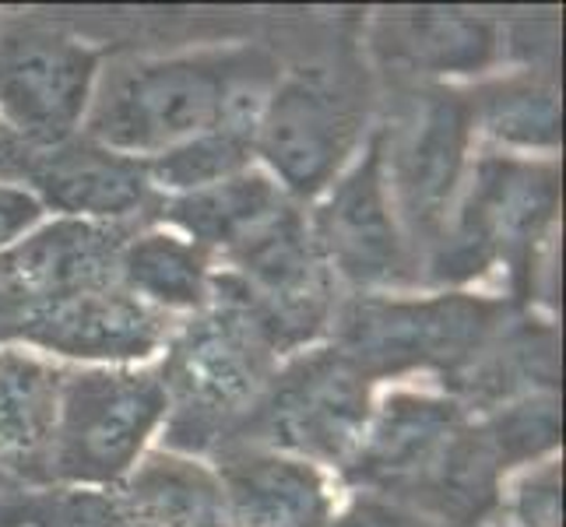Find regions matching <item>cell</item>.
<instances>
[{"label": "cell", "mask_w": 566, "mask_h": 527, "mask_svg": "<svg viewBox=\"0 0 566 527\" xmlns=\"http://www.w3.org/2000/svg\"><path fill=\"white\" fill-rule=\"evenodd\" d=\"M506 320V303L468 292L426 299L359 296L335 314V348L363 377L387 380L416 369H440L443 380L464 369L490 345Z\"/></svg>", "instance_id": "5b68a950"}, {"label": "cell", "mask_w": 566, "mask_h": 527, "mask_svg": "<svg viewBox=\"0 0 566 527\" xmlns=\"http://www.w3.org/2000/svg\"><path fill=\"white\" fill-rule=\"evenodd\" d=\"M169 412L159 369L88 366L64 377L53 485L113 489L142 461Z\"/></svg>", "instance_id": "52a82bcc"}, {"label": "cell", "mask_w": 566, "mask_h": 527, "mask_svg": "<svg viewBox=\"0 0 566 527\" xmlns=\"http://www.w3.org/2000/svg\"><path fill=\"white\" fill-rule=\"evenodd\" d=\"M25 190L46 211L61 219L130 225L134 219H155L159 193L151 190L142 159L109 151L92 138H71L43 151H32L25 169Z\"/></svg>", "instance_id": "7c38bea8"}, {"label": "cell", "mask_w": 566, "mask_h": 527, "mask_svg": "<svg viewBox=\"0 0 566 527\" xmlns=\"http://www.w3.org/2000/svg\"><path fill=\"white\" fill-rule=\"evenodd\" d=\"M327 527H437L422 520L419 514L405 510V506L390 503V499H380V496H363L348 506L345 514L331 517Z\"/></svg>", "instance_id": "d4e9b609"}, {"label": "cell", "mask_w": 566, "mask_h": 527, "mask_svg": "<svg viewBox=\"0 0 566 527\" xmlns=\"http://www.w3.org/2000/svg\"><path fill=\"white\" fill-rule=\"evenodd\" d=\"M120 288L159 314H201L211 303V257L177 232H134L120 253Z\"/></svg>", "instance_id": "ffe728a7"}, {"label": "cell", "mask_w": 566, "mask_h": 527, "mask_svg": "<svg viewBox=\"0 0 566 527\" xmlns=\"http://www.w3.org/2000/svg\"><path fill=\"white\" fill-rule=\"evenodd\" d=\"M214 475L232 527H327L335 517L327 478L310 461L258 446H219Z\"/></svg>", "instance_id": "9a60e30c"}, {"label": "cell", "mask_w": 566, "mask_h": 527, "mask_svg": "<svg viewBox=\"0 0 566 527\" xmlns=\"http://www.w3.org/2000/svg\"><path fill=\"white\" fill-rule=\"evenodd\" d=\"M380 134L390 204L412 253L433 250L451 219L454 193L475 134L472 99L443 85H419L398 103Z\"/></svg>", "instance_id": "ba28073f"}, {"label": "cell", "mask_w": 566, "mask_h": 527, "mask_svg": "<svg viewBox=\"0 0 566 527\" xmlns=\"http://www.w3.org/2000/svg\"><path fill=\"white\" fill-rule=\"evenodd\" d=\"M103 53L39 18L0 22V120L32 151L82 130Z\"/></svg>", "instance_id": "30bf717a"}, {"label": "cell", "mask_w": 566, "mask_h": 527, "mask_svg": "<svg viewBox=\"0 0 566 527\" xmlns=\"http://www.w3.org/2000/svg\"><path fill=\"white\" fill-rule=\"evenodd\" d=\"M464 425L468 415L458 398L398 390L374 408L356 457L345 464V478L374 489L369 496L401 503Z\"/></svg>", "instance_id": "5bb4252c"}, {"label": "cell", "mask_w": 566, "mask_h": 527, "mask_svg": "<svg viewBox=\"0 0 566 527\" xmlns=\"http://www.w3.org/2000/svg\"><path fill=\"white\" fill-rule=\"evenodd\" d=\"M113 503L130 527H232L214 467L172 451L134 464Z\"/></svg>", "instance_id": "e0dca14e"}, {"label": "cell", "mask_w": 566, "mask_h": 527, "mask_svg": "<svg viewBox=\"0 0 566 527\" xmlns=\"http://www.w3.org/2000/svg\"><path fill=\"white\" fill-rule=\"evenodd\" d=\"M321 198L324 201L310 219V229L331 275L356 288H390L408 282L416 253L405 240L387 193L380 134L366 141V148Z\"/></svg>", "instance_id": "8fae6325"}, {"label": "cell", "mask_w": 566, "mask_h": 527, "mask_svg": "<svg viewBox=\"0 0 566 527\" xmlns=\"http://www.w3.org/2000/svg\"><path fill=\"white\" fill-rule=\"evenodd\" d=\"M130 225L53 219L0 253V292L18 303H50L120 285Z\"/></svg>", "instance_id": "4fadbf2b"}, {"label": "cell", "mask_w": 566, "mask_h": 527, "mask_svg": "<svg viewBox=\"0 0 566 527\" xmlns=\"http://www.w3.org/2000/svg\"><path fill=\"white\" fill-rule=\"evenodd\" d=\"M493 451L503 464V472L517 461H532L542 451L559 443V404L553 394H528L517 404H506L493 415L490 425H482Z\"/></svg>", "instance_id": "603a6c76"}, {"label": "cell", "mask_w": 566, "mask_h": 527, "mask_svg": "<svg viewBox=\"0 0 566 527\" xmlns=\"http://www.w3.org/2000/svg\"><path fill=\"white\" fill-rule=\"evenodd\" d=\"M253 130L250 124H222L198 138L145 162L148 183L159 198H184V193L205 190L240 176L253 162Z\"/></svg>", "instance_id": "44dd1931"}, {"label": "cell", "mask_w": 566, "mask_h": 527, "mask_svg": "<svg viewBox=\"0 0 566 527\" xmlns=\"http://www.w3.org/2000/svg\"><path fill=\"white\" fill-rule=\"evenodd\" d=\"M222 261L226 271L211 275V299L247 314L279 359L314 345L335 320V275L296 201Z\"/></svg>", "instance_id": "3957f363"}, {"label": "cell", "mask_w": 566, "mask_h": 527, "mask_svg": "<svg viewBox=\"0 0 566 527\" xmlns=\"http://www.w3.org/2000/svg\"><path fill=\"white\" fill-rule=\"evenodd\" d=\"M556 201L559 176L553 166L503 155L482 159L458 214L447 219L440 240L429 250V278L461 285L496 264L524 261L549 225Z\"/></svg>", "instance_id": "9c48e42d"}, {"label": "cell", "mask_w": 566, "mask_h": 527, "mask_svg": "<svg viewBox=\"0 0 566 527\" xmlns=\"http://www.w3.org/2000/svg\"><path fill=\"white\" fill-rule=\"evenodd\" d=\"M279 356L247 314L211 299L169 345L159 366L169 412L163 422L166 451L208 454L237 425L268 380Z\"/></svg>", "instance_id": "7a4b0ae2"}, {"label": "cell", "mask_w": 566, "mask_h": 527, "mask_svg": "<svg viewBox=\"0 0 566 527\" xmlns=\"http://www.w3.org/2000/svg\"><path fill=\"white\" fill-rule=\"evenodd\" d=\"M64 377L67 369L39 351L0 345V475L39 489L53 485Z\"/></svg>", "instance_id": "2e32d148"}, {"label": "cell", "mask_w": 566, "mask_h": 527, "mask_svg": "<svg viewBox=\"0 0 566 527\" xmlns=\"http://www.w3.org/2000/svg\"><path fill=\"white\" fill-rule=\"evenodd\" d=\"M32 148L0 120V183H25Z\"/></svg>", "instance_id": "484cf974"}, {"label": "cell", "mask_w": 566, "mask_h": 527, "mask_svg": "<svg viewBox=\"0 0 566 527\" xmlns=\"http://www.w3.org/2000/svg\"><path fill=\"white\" fill-rule=\"evenodd\" d=\"M279 82L261 50H201L120 64L95 82L85 138L130 159H155L222 124L258 127Z\"/></svg>", "instance_id": "6da1fadb"}, {"label": "cell", "mask_w": 566, "mask_h": 527, "mask_svg": "<svg viewBox=\"0 0 566 527\" xmlns=\"http://www.w3.org/2000/svg\"><path fill=\"white\" fill-rule=\"evenodd\" d=\"M292 204L289 193L261 169H247L229 180L184 193V198H163L155 208V222L172 225L177 236L201 246L208 257L240 246L247 236H253L264 222Z\"/></svg>", "instance_id": "ac0fdd59"}, {"label": "cell", "mask_w": 566, "mask_h": 527, "mask_svg": "<svg viewBox=\"0 0 566 527\" xmlns=\"http://www.w3.org/2000/svg\"><path fill=\"white\" fill-rule=\"evenodd\" d=\"M366 88L353 71L300 67L279 77L253 130V155L292 201H317L359 155Z\"/></svg>", "instance_id": "8992f818"}, {"label": "cell", "mask_w": 566, "mask_h": 527, "mask_svg": "<svg viewBox=\"0 0 566 527\" xmlns=\"http://www.w3.org/2000/svg\"><path fill=\"white\" fill-rule=\"evenodd\" d=\"M374 419V380L335 345L296 351L219 446H258L345 467ZM214 446V451H219Z\"/></svg>", "instance_id": "277c9868"}, {"label": "cell", "mask_w": 566, "mask_h": 527, "mask_svg": "<svg viewBox=\"0 0 566 527\" xmlns=\"http://www.w3.org/2000/svg\"><path fill=\"white\" fill-rule=\"evenodd\" d=\"M475 124L511 148L553 151L563 138V109L559 95L538 82H503L490 88L482 99H472Z\"/></svg>", "instance_id": "7402d4cb"}, {"label": "cell", "mask_w": 566, "mask_h": 527, "mask_svg": "<svg viewBox=\"0 0 566 527\" xmlns=\"http://www.w3.org/2000/svg\"><path fill=\"white\" fill-rule=\"evenodd\" d=\"M46 208L35 201V193L18 183H0V253L25 240L35 225H43Z\"/></svg>", "instance_id": "cb8c5ba5"}, {"label": "cell", "mask_w": 566, "mask_h": 527, "mask_svg": "<svg viewBox=\"0 0 566 527\" xmlns=\"http://www.w3.org/2000/svg\"><path fill=\"white\" fill-rule=\"evenodd\" d=\"M380 50L408 74H475L496 61L500 29L490 18L468 11H398L387 18Z\"/></svg>", "instance_id": "d6986e66"}]
</instances>
